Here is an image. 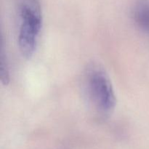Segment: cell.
I'll return each instance as SVG.
<instances>
[{"label": "cell", "mask_w": 149, "mask_h": 149, "mask_svg": "<svg viewBox=\"0 0 149 149\" xmlns=\"http://www.w3.org/2000/svg\"><path fill=\"white\" fill-rule=\"evenodd\" d=\"M133 18L138 29L149 33V0H138L133 10Z\"/></svg>", "instance_id": "cell-3"}, {"label": "cell", "mask_w": 149, "mask_h": 149, "mask_svg": "<svg viewBox=\"0 0 149 149\" xmlns=\"http://www.w3.org/2000/svg\"><path fill=\"white\" fill-rule=\"evenodd\" d=\"M85 91L92 106L100 116H109L113 113L116 98L111 81L103 68L93 65L87 70Z\"/></svg>", "instance_id": "cell-2"}, {"label": "cell", "mask_w": 149, "mask_h": 149, "mask_svg": "<svg viewBox=\"0 0 149 149\" xmlns=\"http://www.w3.org/2000/svg\"><path fill=\"white\" fill-rule=\"evenodd\" d=\"M0 74H1V81L2 84L7 85L10 81V74L8 61H7L5 49L4 47L3 39H1V69H0Z\"/></svg>", "instance_id": "cell-4"}, {"label": "cell", "mask_w": 149, "mask_h": 149, "mask_svg": "<svg viewBox=\"0 0 149 149\" xmlns=\"http://www.w3.org/2000/svg\"><path fill=\"white\" fill-rule=\"evenodd\" d=\"M18 47L23 57L30 59L36 52L42 27V13L38 0H21L19 5Z\"/></svg>", "instance_id": "cell-1"}]
</instances>
